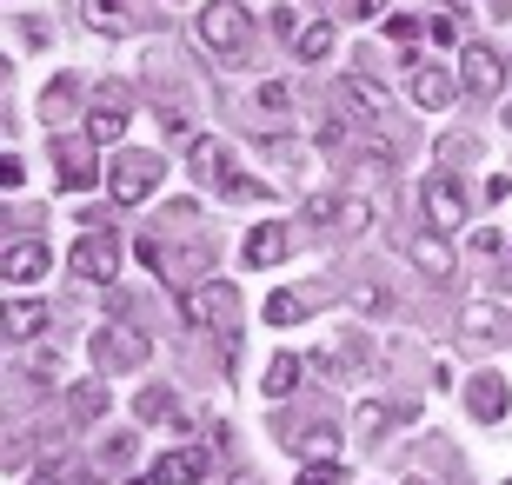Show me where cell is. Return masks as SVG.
Segmentation results:
<instances>
[{
    "instance_id": "cell-1",
    "label": "cell",
    "mask_w": 512,
    "mask_h": 485,
    "mask_svg": "<svg viewBox=\"0 0 512 485\" xmlns=\"http://www.w3.org/2000/svg\"><path fill=\"white\" fill-rule=\"evenodd\" d=\"M187 167L193 180H207L220 200H266L260 180H247V173H233V153L213 140V133H200V140H187Z\"/></svg>"
},
{
    "instance_id": "cell-2",
    "label": "cell",
    "mask_w": 512,
    "mask_h": 485,
    "mask_svg": "<svg viewBox=\"0 0 512 485\" xmlns=\"http://www.w3.org/2000/svg\"><path fill=\"white\" fill-rule=\"evenodd\" d=\"M167 180L160 167V153H114V167H107V187H114V206H140L153 187Z\"/></svg>"
},
{
    "instance_id": "cell-3",
    "label": "cell",
    "mask_w": 512,
    "mask_h": 485,
    "mask_svg": "<svg viewBox=\"0 0 512 485\" xmlns=\"http://www.w3.org/2000/svg\"><path fill=\"white\" fill-rule=\"evenodd\" d=\"M200 40H207L213 54H240L253 40V14L240 0H207V7H200Z\"/></svg>"
},
{
    "instance_id": "cell-4",
    "label": "cell",
    "mask_w": 512,
    "mask_h": 485,
    "mask_svg": "<svg viewBox=\"0 0 512 485\" xmlns=\"http://www.w3.org/2000/svg\"><path fill=\"white\" fill-rule=\"evenodd\" d=\"M67 273H80V280H114L120 273V240L114 233H80V240L67 246Z\"/></svg>"
},
{
    "instance_id": "cell-5",
    "label": "cell",
    "mask_w": 512,
    "mask_h": 485,
    "mask_svg": "<svg viewBox=\"0 0 512 485\" xmlns=\"http://www.w3.org/2000/svg\"><path fill=\"white\" fill-rule=\"evenodd\" d=\"M227 313H233V286H220V280L180 293V319H187V326H220Z\"/></svg>"
},
{
    "instance_id": "cell-6",
    "label": "cell",
    "mask_w": 512,
    "mask_h": 485,
    "mask_svg": "<svg viewBox=\"0 0 512 485\" xmlns=\"http://www.w3.org/2000/svg\"><path fill=\"white\" fill-rule=\"evenodd\" d=\"M419 200H426V220H433V233H453V226H466V193H459V180H446V173H439V180H426V193H419Z\"/></svg>"
},
{
    "instance_id": "cell-7",
    "label": "cell",
    "mask_w": 512,
    "mask_h": 485,
    "mask_svg": "<svg viewBox=\"0 0 512 485\" xmlns=\"http://www.w3.org/2000/svg\"><path fill=\"white\" fill-rule=\"evenodd\" d=\"M54 180H60V193H87L100 180L94 153L80 147V140H54Z\"/></svg>"
},
{
    "instance_id": "cell-8",
    "label": "cell",
    "mask_w": 512,
    "mask_h": 485,
    "mask_svg": "<svg viewBox=\"0 0 512 485\" xmlns=\"http://www.w3.org/2000/svg\"><path fill=\"white\" fill-rule=\"evenodd\" d=\"M200 479H207V452L200 446H180V452L153 459V485H200Z\"/></svg>"
},
{
    "instance_id": "cell-9",
    "label": "cell",
    "mask_w": 512,
    "mask_h": 485,
    "mask_svg": "<svg viewBox=\"0 0 512 485\" xmlns=\"http://www.w3.org/2000/svg\"><path fill=\"white\" fill-rule=\"evenodd\" d=\"M120 133H127V100H120V94H100L94 113H87V147H114Z\"/></svg>"
},
{
    "instance_id": "cell-10",
    "label": "cell",
    "mask_w": 512,
    "mask_h": 485,
    "mask_svg": "<svg viewBox=\"0 0 512 485\" xmlns=\"http://www.w3.org/2000/svg\"><path fill=\"white\" fill-rule=\"evenodd\" d=\"M94 359L107 366V373H127V366L147 359V339H140V333H100L94 339Z\"/></svg>"
},
{
    "instance_id": "cell-11",
    "label": "cell",
    "mask_w": 512,
    "mask_h": 485,
    "mask_svg": "<svg viewBox=\"0 0 512 485\" xmlns=\"http://www.w3.org/2000/svg\"><path fill=\"white\" fill-rule=\"evenodd\" d=\"M47 266H54V253L40 240H20V246H7V280L14 286H34V280H47Z\"/></svg>"
},
{
    "instance_id": "cell-12",
    "label": "cell",
    "mask_w": 512,
    "mask_h": 485,
    "mask_svg": "<svg viewBox=\"0 0 512 485\" xmlns=\"http://www.w3.org/2000/svg\"><path fill=\"white\" fill-rule=\"evenodd\" d=\"M413 100H419L426 113L453 107V74H446V67H426V60H413Z\"/></svg>"
},
{
    "instance_id": "cell-13",
    "label": "cell",
    "mask_w": 512,
    "mask_h": 485,
    "mask_svg": "<svg viewBox=\"0 0 512 485\" xmlns=\"http://www.w3.org/2000/svg\"><path fill=\"white\" fill-rule=\"evenodd\" d=\"M506 406H512L506 379H499V373H479L473 392H466V412H473V419H506Z\"/></svg>"
},
{
    "instance_id": "cell-14",
    "label": "cell",
    "mask_w": 512,
    "mask_h": 485,
    "mask_svg": "<svg viewBox=\"0 0 512 485\" xmlns=\"http://www.w3.org/2000/svg\"><path fill=\"white\" fill-rule=\"evenodd\" d=\"M499 80H506V67H499V54H486V47H473L466 67H459V87H466V94H499Z\"/></svg>"
},
{
    "instance_id": "cell-15",
    "label": "cell",
    "mask_w": 512,
    "mask_h": 485,
    "mask_svg": "<svg viewBox=\"0 0 512 485\" xmlns=\"http://www.w3.org/2000/svg\"><path fill=\"white\" fill-rule=\"evenodd\" d=\"M286 246H293V240H286V226H280V220L253 226V233H247V266H280V260H286Z\"/></svg>"
},
{
    "instance_id": "cell-16",
    "label": "cell",
    "mask_w": 512,
    "mask_h": 485,
    "mask_svg": "<svg viewBox=\"0 0 512 485\" xmlns=\"http://www.w3.org/2000/svg\"><path fill=\"white\" fill-rule=\"evenodd\" d=\"M286 446L300 452L306 466H320V459H340V432H333V426H306V432H293Z\"/></svg>"
},
{
    "instance_id": "cell-17",
    "label": "cell",
    "mask_w": 512,
    "mask_h": 485,
    "mask_svg": "<svg viewBox=\"0 0 512 485\" xmlns=\"http://www.w3.org/2000/svg\"><path fill=\"white\" fill-rule=\"evenodd\" d=\"M260 392H266V406H280V399H293V392H300V359H293V353H280L273 366H266Z\"/></svg>"
},
{
    "instance_id": "cell-18",
    "label": "cell",
    "mask_w": 512,
    "mask_h": 485,
    "mask_svg": "<svg viewBox=\"0 0 512 485\" xmlns=\"http://www.w3.org/2000/svg\"><path fill=\"white\" fill-rule=\"evenodd\" d=\"M67 412H74L80 426H87V419H100V412H107V379H80V386L67 392Z\"/></svg>"
},
{
    "instance_id": "cell-19",
    "label": "cell",
    "mask_w": 512,
    "mask_h": 485,
    "mask_svg": "<svg viewBox=\"0 0 512 485\" xmlns=\"http://www.w3.org/2000/svg\"><path fill=\"white\" fill-rule=\"evenodd\" d=\"M413 260L426 266L433 280H446V273H453V246H446V240H433V233H419V240H413Z\"/></svg>"
},
{
    "instance_id": "cell-20",
    "label": "cell",
    "mask_w": 512,
    "mask_h": 485,
    "mask_svg": "<svg viewBox=\"0 0 512 485\" xmlns=\"http://www.w3.org/2000/svg\"><path fill=\"white\" fill-rule=\"evenodd\" d=\"M40 326H47V306H40V299H14V306H7V333L14 339H34Z\"/></svg>"
},
{
    "instance_id": "cell-21",
    "label": "cell",
    "mask_w": 512,
    "mask_h": 485,
    "mask_svg": "<svg viewBox=\"0 0 512 485\" xmlns=\"http://www.w3.org/2000/svg\"><path fill=\"white\" fill-rule=\"evenodd\" d=\"M346 100H360L366 113H386V87L373 74H346Z\"/></svg>"
},
{
    "instance_id": "cell-22",
    "label": "cell",
    "mask_w": 512,
    "mask_h": 485,
    "mask_svg": "<svg viewBox=\"0 0 512 485\" xmlns=\"http://www.w3.org/2000/svg\"><path fill=\"white\" fill-rule=\"evenodd\" d=\"M300 313H306L300 293H266V326H293Z\"/></svg>"
},
{
    "instance_id": "cell-23",
    "label": "cell",
    "mask_w": 512,
    "mask_h": 485,
    "mask_svg": "<svg viewBox=\"0 0 512 485\" xmlns=\"http://www.w3.org/2000/svg\"><path fill=\"white\" fill-rule=\"evenodd\" d=\"M326 54H333V27H326V20L300 27V60H326Z\"/></svg>"
},
{
    "instance_id": "cell-24",
    "label": "cell",
    "mask_w": 512,
    "mask_h": 485,
    "mask_svg": "<svg viewBox=\"0 0 512 485\" xmlns=\"http://www.w3.org/2000/svg\"><path fill=\"white\" fill-rule=\"evenodd\" d=\"M87 27H100V34H120V27H127L120 0H87Z\"/></svg>"
},
{
    "instance_id": "cell-25",
    "label": "cell",
    "mask_w": 512,
    "mask_h": 485,
    "mask_svg": "<svg viewBox=\"0 0 512 485\" xmlns=\"http://www.w3.org/2000/svg\"><path fill=\"white\" fill-rule=\"evenodd\" d=\"M333 220H340L346 233H366V220H373V206H366V200H333Z\"/></svg>"
},
{
    "instance_id": "cell-26",
    "label": "cell",
    "mask_w": 512,
    "mask_h": 485,
    "mask_svg": "<svg viewBox=\"0 0 512 485\" xmlns=\"http://www.w3.org/2000/svg\"><path fill=\"white\" fill-rule=\"evenodd\" d=\"M300 485H346V466H340V459H320V466L300 472Z\"/></svg>"
},
{
    "instance_id": "cell-27",
    "label": "cell",
    "mask_w": 512,
    "mask_h": 485,
    "mask_svg": "<svg viewBox=\"0 0 512 485\" xmlns=\"http://www.w3.org/2000/svg\"><path fill=\"white\" fill-rule=\"evenodd\" d=\"M466 339H499V319L486 313V306H473V313H466Z\"/></svg>"
},
{
    "instance_id": "cell-28",
    "label": "cell",
    "mask_w": 512,
    "mask_h": 485,
    "mask_svg": "<svg viewBox=\"0 0 512 485\" xmlns=\"http://www.w3.org/2000/svg\"><path fill=\"white\" fill-rule=\"evenodd\" d=\"M20 180H27V167H20L14 153H7V160H0V187H7V193H20Z\"/></svg>"
},
{
    "instance_id": "cell-29",
    "label": "cell",
    "mask_w": 512,
    "mask_h": 485,
    "mask_svg": "<svg viewBox=\"0 0 512 485\" xmlns=\"http://www.w3.org/2000/svg\"><path fill=\"white\" fill-rule=\"evenodd\" d=\"M313 140H320V147H340V140H346V120H320V127H313Z\"/></svg>"
},
{
    "instance_id": "cell-30",
    "label": "cell",
    "mask_w": 512,
    "mask_h": 485,
    "mask_svg": "<svg viewBox=\"0 0 512 485\" xmlns=\"http://www.w3.org/2000/svg\"><path fill=\"white\" fill-rule=\"evenodd\" d=\"M127 459H133V439H127V432H120V439H107V466H127Z\"/></svg>"
},
{
    "instance_id": "cell-31",
    "label": "cell",
    "mask_w": 512,
    "mask_h": 485,
    "mask_svg": "<svg viewBox=\"0 0 512 485\" xmlns=\"http://www.w3.org/2000/svg\"><path fill=\"white\" fill-rule=\"evenodd\" d=\"M386 34H393V40H413L419 20H413V14H393V20H386Z\"/></svg>"
},
{
    "instance_id": "cell-32",
    "label": "cell",
    "mask_w": 512,
    "mask_h": 485,
    "mask_svg": "<svg viewBox=\"0 0 512 485\" xmlns=\"http://www.w3.org/2000/svg\"><path fill=\"white\" fill-rule=\"evenodd\" d=\"M286 100H293V94H286L280 80H273V87H260V107H266V113H280V107H286Z\"/></svg>"
},
{
    "instance_id": "cell-33",
    "label": "cell",
    "mask_w": 512,
    "mask_h": 485,
    "mask_svg": "<svg viewBox=\"0 0 512 485\" xmlns=\"http://www.w3.org/2000/svg\"><path fill=\"white\" fill-rule=\"evenodd\" d=\"M27 366H34V373H60V353H54V346H40V353L27 359Z\"/></svg>"
},
{
    "instance_id": "cell-34",
    "label": "cell",
    "mask_w": 512,
    "mask_h": 485,
    "mask_svg": "<svg viewBox=\"0 0 512 485\" xmlns=\"http://www.w3.org/2000/svg\"><path fill=\"white\" fill-rule=\"evenodd\" d=\"M346 14H353V20H373V14H380V0H346Z\"/></svg>"
},
{
    "instance_id": "cell-35",
    "label": "cell",
    "mask_w": 512,
    "mask_h": 485,
    "mask_svg": "<svg viewBox=\"0 0 512 485\" xmlns=\"http://www.w3.org/2000/svg\"><path fill=\"white\" fill-rule=\"evenodd\" d=\"M233 485H260V479H253V472H240V479H233Z\"/></svg>"
},
{
    "instance_id": "cell-36",
    "label": "cell",
    "mask_w": 512,
    "mask_h": 485,
    "mask_svg": "<svg viewBox=\"0 0 512 485\" xmlns=\"http://www.w3.org/2000/svg\"><path fill=\"white\" fill-rule=\"evenodd\" d=\"M406 485H433V479H406Z\"/></svg>"
},
{
    "instance_id": "cell-37",
    "label": "cell",
    "mask_w": 512,
    "mask_h": 485,
    "mask_svg": "<svg viewBox=\"0 0 512 485\" xmlns=\"http://www.w3.org/2000/svg\"><path fill=\"white\" fill-rule=\"evenodd\" d=\"M34 485H54V479H34Z\"/></svg>"
},
{
    "instance_id": "cell-38",
    "label": "cell",
    "mask_w": 512,
    "mask_h": 485,
    "mask_svg": "<svg viewBox=\"0 0 512 485\" xmlns=\"http://www.w3.org/2000/svg\"><path fill=\"white\" fill-rule=\"evenodd\" d=\"M133 485H153V479H133Z\"/></svg>"
},
{
    "instance_id": "cell-39",
    "label": "cell",
    "mask_w": 512,
    "mask_h": 485,
    "mask_svg": "<svg viewBox=\"0 0 512 485\" xmlns=\"http://www.w3.org/2000/svg\"><path fill=\"white\" fill-rule=\"evenodd\" d=\"M506 485H512V479H506Z\"/></svg>"
}]
</instances>
